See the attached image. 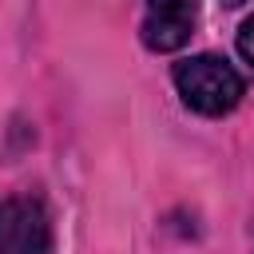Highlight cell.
Returning a JSON list of instances; mask_svg holds the SVG:
<instances>
[{
  "label": "cell",
  "instance_id": "obj_1",
  "mask_svg": "<svg viewBox=\"0 0 254 254\" xmlns=\"http://www.w3.org/2000/svg\"><path fill=\"white\" fill-rule=\"evenodd\" d=\"M175 87L183 103L198 115H226L246 95V79L222 56H190L175 64Z\"/></svg>",
  "mask_w": 254,
  "mask_h": 254
},
{
  "label": "cell",
  "instance_id": "obj_2",
  "mask_svg": "<svg viewBox=\"0 0 254 254\" xmlns=\"http://www.w3.org/2000/svg\"><path fill=\"white\" fill-rule=\"evenodd\" d=\"M48 246H52V230L36 198L0 202V250H48Z\"/></svg>",
  "mask_w": 254,
  "mask_h": 254
},
{
  "label": "cell",
  "instance_id": "obj_3",
  "mask_svg": "<svg viewBox=\"0 0 254 254\" xmlns=\"http://www.w3.org/2000/svg\"><path fill=\"white\" fill-rule=\"evenodd\" d=\"M194 28V0H147L143 44L151 52H179Z\"/></svg>",
  "mask_w": 254,
  "mask_h": 254
},
{
  "label": "cell",
  "instance_id": "obj_4",
  "mask_svg": "<svg viewBox=\"0 0 254 254\" xmlns=\"http://www.w3.org/2000/svg\"><path fill=\"white\" fill-rule=\"evenodd\" d=\"M238 56L254 67V16L242 20V28H238Z\"/></svg>",
  "mask_w": 254,
  "mask_h": 254
},
{
  "label": "cell",
  "instance_id": "obj_5",
  "mask_svg": "<svg viewBox=\"0 0 254 254\" xmlns=\"http://www.w3.org/2000/svg\"><path fill=\"white\" fill-rule=\"evenodd\" d=\"M226 4H242V0H226Z\"/></svg>",
  "mask_w": 254,
  "mask_h": 254
}]
</instances>
